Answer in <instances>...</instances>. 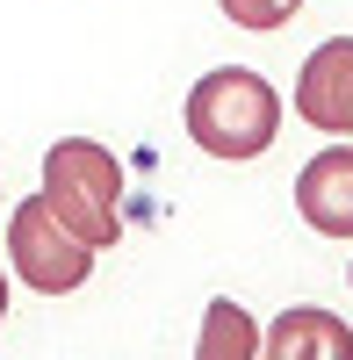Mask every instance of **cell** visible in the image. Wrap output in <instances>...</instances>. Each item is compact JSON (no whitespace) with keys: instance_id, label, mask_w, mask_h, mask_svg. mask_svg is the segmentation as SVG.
<instances>
[{"instance_id":"obj_4","label":"cell","mask_w":353,"mask_h":360,"mask_svg":"<svg viewBox=\"0 0 353 360\" xmlns=\"http://www.w3.org/2000/svg\"><path fill=\"white\" fill-rule=\"evenodd\" d=\"M288 108L325 137H353V37H332L303 58L296 86H288Z\"/></svg>"},{"instance_id":"obj_9","label":"cell","mask_w":353,"mask_h":360,"mask_svg":"<svg viewBox=\"0 0 353 360\" xmlns=\"http://www.w3.org/2000/svg\"><path fill=\"white\" fill-rule=\"evenodd\" d=\"M0 317H8V274H0Z\"/></svg>"},{"instance_id":"obj_6","label":"cell","mask_w":353,"mask_h":360,"mask_svg":"<svg viewBox=\"0 0 353 360\" xmlns=\"http://www.w3.org/2000/svg\"><path fill=\"white\" fill-rule=\"evenodd\" d=\"M259 353L267 360H353V332H346V317L317 310V303H288L259 332Z\"/></svg>"},{"instance_id":"obj_5","label":"cell","mask_w":353,"mask_h":360,"mask_svg":"<svg viewBox=\"0 0 353 360\" xmlns=\"http://www.w3.org/2000/svg\"><path fill=\"white\" fill-rule=\"evenodd\" d=\"M296 217L317 238L353 245V137H332L303 173H296Z\"/></svg>"},{"instance_id":"obj_7","label":"cell","mask_w":353,"mask_h":360,"mask_svg":"<svg viewBox=\"0 0 353 360\" xmlns=\"http://www.w3.org/2000/svg\"><path fill=\"white\" fill-rule=\"evenodd\" d=\"M195 360H259V324L245 317V303L217 295L202 310V339H195Z\"/></svg>"},{"instance_id":"obj_2","label":"cell","mask_w":353,"mask_h":360,"mask_svg":"<svg viewBox=\"0 0 353 360\" xmlns=\"http://www.w3.org/2000/svg\"><path fill=\"white\" fill-rule=\"evenodd\" d=\"M44 202L65 217L94 252L123 245V166L94 137H58L44 152Z\"/></svg>"},{"instance_id":"obj_3","label":"cell","mask_w":353,"mask_h":360,"mask_svg":"<svg viewBox=\"0 0 353 360\" xmlns=\"http://www.w3.org/2000/svg\"><path fill=\"white\" fill-rule=\"evenodd\" d=\"M8 266L37 295H72L86 274H94V245H86V238L44 202V188H37V195H22L8 209Z\"/></svg>"},{"instance_id":"obj_10","label":"cell","mask_w":353,"mask_h":360,"mask_svg":"<svg viewBox=\"0 0 353 360\" xmlns=\"http://www.w3.org/2000/svg\"><path fill=\"white\" fill-rule=\"evenodd\" d=\"M346 274H353V266H346Z\"/></svg>"},{"instance_id":"obj_8","label":"cell","mask_w":353,"mask_h":360,"mask_svg":"<svg viewBox=\"0 0 353 360\" xmlns=\"http://www.w3.org/2000/svg\"><path fill=\"white\" fill-rule=\"evenodd\" d=\"M217 8L238 22V29H259V37H267V29L296 22V8H303V0H217Z\"/></svg>"},{"instance_id":"obj_1","label":"cell","mask_w":353,"mask_h":360,"mask_svg":"<svg viewBox=\"0 0 353 360\" xmlns=\"http://www.w3.org/2000/svg\"><path fill=\"white\" fill-rule=\"evenodd\" d=\"M188 137H195L210 159H231V166L259 159V152L281 137V94H274V79L252 72V65H217V72H202V79L188 86Z\"/></svg>"}]
</instances>
